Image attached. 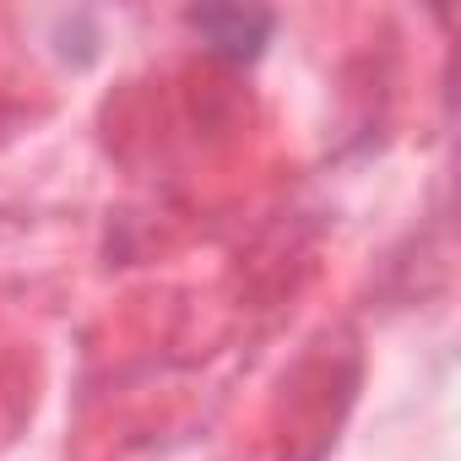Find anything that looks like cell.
Returning <instances> with one entry per match:
<instances>
[{
	"instance_id": "1",
	"label": "cell",
	"mask_w": 461,
	"mask_h": 461,
	"mask_svg": "<svg viewBox=\"0 0 461 461\" xmlns=\"http://www.w3.org/2000/svg\"><path fill=\"white\" fill-rule=\"evenodd\" d=\"M190 23L212 39V50L234 55V60H250L267 44V33H272V17L267 12H195Z\"/></svg>"
}]
</instances>
